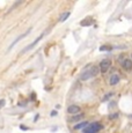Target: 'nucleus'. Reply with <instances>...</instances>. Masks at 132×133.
<instances>
[{
	"label": "nucleus",
	"instance_id": "nucleus-1",
	"mask_svg": "<svg viewBox=\"0 0 132 133\" xmlns=\"http://www.w3.org/2000/svg\"><path fill=\"white\" fill-rule=\"evenodd\" d=\"M98 73H100V68H98V66L89 65L82 71V73H81V75H80V80L81 81L89 80V79L97 76Z\"/></svg>",
	"mask_w": 132,
	"mask_h": 133
},
{
	"label": "nucleus",
	"instance_id": "nucleus-2",
	"mask_svg": "<svg viewBox=\"0 0 132 133\" xmlns=\"http://www.w3.org/2000/svg\"><path fill=\"white\" fill-rule=\"evenodd\" d=\"M102 124H100L98 122H95L93 124H89L85 130H83V133H97L98 131L102 130Z\"/></svg>",
	"mask_w": 132,
	"mask_h": 133
},
{
	"label": "nucleus",
	"instance_id": "nucleus-3",
	"mask_svg": "<svg viewBox=\"0 0 132 133\" xmlns=\"http://www.w3.org/2000/svg\"><path fill=\"white\" fill-rule=\"evenodd\" d=\"M110 66H111V60L110 59H103V60H101L100 65H98L100 72L103 73V74L107 73V72H108V70L110 68Z\"/></svg>",
	"mask_w": 132,
	"mask_h": 133
},
{
	"label": "nucleus",
	"instance_id": "nucleus-4",
	"mask_svg": "<svg viewBox=\"0 0 132 133\" xmlns=\"http://www.w3.org/2000/svg\"><path fill=\"white\" fill-rule=\"evenodd\" d=\"M47 32H48V31H44V32H43L42 35H41V36H38V37H37L36 39H35L34 42L31 43V44L27 45V46L24 48V49H23V50H22V51H21V53H26V52H28V51H29V50H31V49H34V48H35V45H36V44H38V42H39L41 39H42L43 37H44V35L47 34Z\"/></svg>",
	"mask_w": 132,
	"mask_h": 133
},
{
	"label": "nucleus",
	"instance_id": "nucleus-5",
	"mask_svg": "<svg viewBox=\"0 0 132 133\" xmlns=\"http://www.w3.org/2000/svg\"><path fill=\"white\" fill-rule=\"evenodd\" d=\"M30 31H31V28H29V29H28V30H27V31H24V32H23V34H22V35H20V36H19V37H17V38H16V39H14V42H13V43H12V44H11V45H9V48H8V51H11V50H12V49H13V48H14V45H15V44H17V43H19V42H20V41H22V39H23V38H24V37H26V36H27V35H29V32H30Z\"/></svg>",
	"mask_w": 132,
	"mask_h": 133
},
{
	"label": "nucleus",
	"instance_id": "nucleus-6",
	"mask_svg": "<svg viewBox=\"0 0 132 133\" xmlns=\"http://www.w3.org/2000/svg\"><path fill=\"white\" fill-rule=\"evenodd\" d=\"M67 112L70 115H78V114H81V108L77 104H72L67 108Z\"/></svg>",
	"mask_w": 132,
	"mask_h": 133
},
{
	"label": "nucleus",
	"instance_id": "nucleus-7",
	"mask_svg": "<svg viewBox=\"0 0 132 133\" xmlns=\"http://www.w3.org/2000/svg\"><path fill=\"white\" fill-rule=\"evenodd\" d=\"M119 80H121V78H119V75L117 73L113 74V75L110 76V80H109V83H110L111 86H116L117 83H119Z\"/></svg>",
	"mask_w": 132,
	"mask_h": 133
},
{
	"label": "nucleus",
	"instance_id": "nucleus-8",
	"mask_svg": "<svg viewBox=\"0 0 132 133\" xmlns=\"http://www.w3.org/2000/svg\"><path fill=\"white\" fill-rule=\"evenodd\" d=\"M122 67L125 71H131L132 70V61L131 59H124L122 63Z\"/></svg>",
	"mask_w": 132,
	"mask_h": 133
},
{
	"label": "nucleus",
	"instance_id": "nucleus-9",
	"mask_svg": "<svg viewBox=\"0 0 132 133\" xmlns=\"http://www.w3.org/2000/svg\"><path fill=\"white\" fill-rule=\"evenodd\" d=\"M93 24H94V20L92 17H86L85 20L80 21V25H82V27H89V25H93Z\"/></svg>",
	"mask_w": 132,
	"mask_h": 133
},
{
	"label": "nucleus",
	"instance_id": "nucleus-10",
	"mask_svg": "<svg viewBox=\"0 0 132 133\" xmlns=\"http://www.w3.org/2000/svg\"><path fill=\"white\" fill-rule=\"evenodd\" d=\"M88 122H81L79 123V124H77V125H74V127H73V130H75V131H79V130H85L86 127L88 126Z\"/></svg>",
	"mask_w": 132,
	"mask_h": 133
},
{
	"label": "nucleus",
	"instance_id": "nucleus-11",
	"mask_svg": "<svg viewBox=\"0 0 132 133\" xmlns=\"http://www.w3.org/2000/svg\"><path fill=\"white\" fill-rule=\"evenodd\" d=\"M83 118V114H78V115H73L72 117H71L70 119H68V122L70 123H77L81 121V119Z\"/></svg>",
	"mask_w": 132,
	"mask_h": 133
},
{
	"label": "nucleus",
	"instance_id": "nucleus-12",
	"mask_svg": "<svg viewBox=\"0 0 132 133\" xmlns=\"http://www.w3.org/2000/svg\"><path fill=\"white\" fill-rule=\"evenodd\" d=\"M71 15V13L70 12H64L62 15H60V17H59V21L60 22H64V21H66V20L68 19V16Z\"/></svg>",
	"mask_w": 132,
	"mask_h": 133
},
{
	"label": "nucleus",
	"instance_id": "nucleus-13",
	"mask_svg": "<svg viewBox=\"0 0 132 133\" xmlns=\"http://www.w3.org/2000/svg\"><path fill=\"white\" fill-rule=\"evenodd\" d=\"M113 95H114V93H109V94H107V95H105L104 97H103V99H102V101H107V99H108L109 97H111Z\"/></svg>",
	"mask_w": 132,
	"mask_h": 133
},
{
	"label": "nucleus",
	"instance_id": "nucleus-14",
	"mask_svg": "<svg viewBox=\"0 0 132 133\" xmlns=\"http://www.w3.org/2000/svg\"><path fill=\"white\" fill-rule=\"evenodd\" d=\"M5 104H6V101L5 99H0V110H1V108H4Z\"/></svg>",
	"mask_w": 132,
	"mask_h": 133
},
{
	"label": "nucleus",
	"instance_id": "nucleus-15",
	"mask_svg": "<svg viewBox=\"0 0 132 133\" xmlns=\"http://www.w3.org/2000/svg\"><path fill=\"white\" fill-rule=\"evenodd\" d=\"M38 115H36V116H35V118H34V122H37V119H38Z\"/></svg>",
	"mask_w": 132,
	"mask_h": 133
},
{
	"label": "nucleus",
	"instance_id": "nucleus-16",
	"mask_svg": "<svg viewBox=\"0 0 132 133\" xmlns=\"http://www.w3.org/2000/svg\"><path fill=\"white\" fill-rule=\"evenodd\" d=\"M56 115H57V112H56V111H52L51 112V116H56Z\"/></svg>",
	"mask_w": 132,
	"mask_h": 133
},
{
	"label": "nucleus",
	"instance_id": "nucleus-17",
	"mask_svg": "<svg viewBox=\"0 0 132 133\" xmlns=\"http://www.w3.org/2000/svg\"><path fill=\"white\" fill-rule=\"evenodd\" d=\"M131 61H132V55H131Z\"/></svg>",
	"mask_w": 132,
	"mask_h": 133
}]
</instances>
